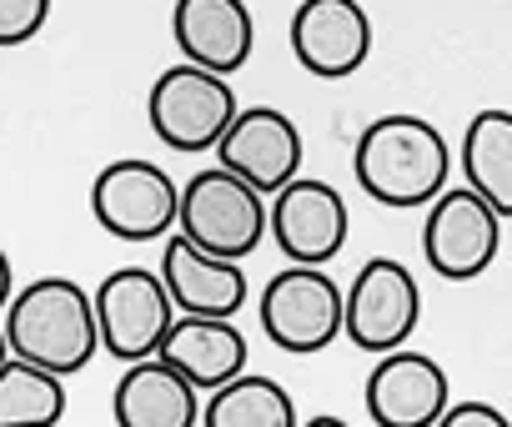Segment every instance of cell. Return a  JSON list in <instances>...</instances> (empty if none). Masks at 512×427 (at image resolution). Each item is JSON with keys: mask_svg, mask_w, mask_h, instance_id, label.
<instances>
[{"mask_svg": "<svg viewBox=\"0 0 512 427\" xmlns=\"http://www.w3.org/2000/svg\"><path fill=\"white\" fill-rule=\"evenodd\" d=\"M0 327H6L11 357L36 362V367L61 372V377L81 372L101 347L96 297L71 277H41V282L21 287Z\"/></svg>", "mask_w": 512, "mask_h": 427, "instance_id": "cell-1", "label": "cell"}, {"mask_svg": "<svg viewBox=\"0 0 512 427\" xmlns=\"http://www.w3.org/2000/svg\"><path fill=\"white\" fill-rule=\"evenodd\" d=\"M357 186L382 206H432L447 191V136L422 116H377L357 136Z\"/></svg>", "mask_w": 512, "mask_h": 427, "instance_id": "cell-2", "label": "cell"}, {"mask_svg": "<svg viewBox=\"0 0 512 427\" xmlns=\"http://www.w3.org/2000/svg\"><path fill=\"white\" fill-rule=\"evenodd\" d=\"M176 232L211 257L246 262L272 232V196L256 191L226 166H206L181 186V222Z\"/></svg>", "mask_w": 512, "mask_h": 427, "instance_id": "cell-3", "label": "cell"}, {"mask_svg": "<svg viewBox=\"0 0 512 427\" xmlns=\"http://www.w3.org/2000/svg\"><path fill=\"white\" fill-rule=\"evenodd\" d=\"M236 116H241V101H236L231 81L206 66H191V61L166 66L146 96V121H151L156 141H166L181 156L216 151Z\"/></svg>", "mask_w": 512, "mask_h": 427, "instance_id": "cell-4", "label": "cell"}, {"mask_svg": "<svg viewBox=\"0 0 512 427\" xmlns=\"http://www.w3.org/2000/svg\"><path fill=\"white\" fill-rule=\"evenodd\" d=\"M256 312H262V327L282 352L312 357L347 332V287H337L322 267L292 262L262 287Z\"/></svg>", "mask_w": 512, "mask_h": 427, "instance_id": "cell-5", "label": "cell"}, {"mask_svg": "<svg viewBox=\"0 0 512 427\" xmlns=\"http://www.w3.org/2000/svg\"><path fill=\"white\" fill-rule=\"evenodd\" d=\"M91 211L121 242H161L181 222V186L166 176V166L126 156V161H111L96 171Z\"/></svg>", "mask_w": 512, "mask_h": 427, "instance_id": "cell-6", "label": "cell"}, {"mask_svg": "<svg viewBox=\"0 0 512 427\" xmlns=\"http://www.w3.org/2000/svg\"><path fill=\"white\" fill-rule=\"evenodd\" d=\"M96 317H101V347L116 362H146L161 352L176 302L166 292V277L151 267H116L96 287Z\"/></svg>", "mask_w": 512, "mask_h": 427, "instance_id": "cell-7", "label": "cell"}, {"mask_svg": "<svg viewBox=\"0 0 512 427\" xmlns=\"http://www.w3.org/2000/svg\"><path fill=\"white\" fill-rule=\"evenodd\" d=\"M502 217L472 186H447L422 222V257L442 282H472L497 262Z\"/></svg>", "mask_w": 512, "mask_h": 427, "instance_id": "cell-8", "label": "cell"}, {"mask_svg": "<svg viewBox=\"0 0 512 427\" xmlns=\"http://www.w3.org/2000/svg\"><path fill=\"white\" fill-rule=\"evenodd\" d=\"M417 317H422V292H417V277L397 257H372L347 282V337L357 352L382 357V352L407 347V337L417 332Z\"/></svg>", "mask_w": 512, "mask_h": 427, "instance_id": "cell-9", "label": "cell"}, {"mask_svg": "<svg viewBox=\"0 0 512 427\" xmlns=\"http://www.w3.org/2000/svg\"><path fill=\"white\" fill-rule=\"evenodd\" d=\"M347 201L337 186L317 176H297L272 196V242L282 247L287 262L302 267H327L347 247Z\"/></svg>", "mask_w": 512, "mask_h": 427, "instance_id": "cell-10", "label": "cell"}, {"mask_svg": "<svg viewBox=\"0 0 512 427\" xmlns=\"http://www.w3.org/2000/svg\"><path fill=\"white\" fill-rule=\"evenodd\" d=\"M292 56L317 81H347L372 56V16L362 0H302L292 16Z\"/></svg>", "mask_w": 512, "mask_h": 427, "instance_id": "cell-11", "label": "cell"}, {"mask_svg": "<svg viewBox=\"0 0 512 427\" xmlns=\"http://www.w3.org/2000/svg\"><path fill=\"white\" fill-rule=\"evenodd\" d=\"M302 151H307V146H302V131H297V121H292L287 111H277V106H246V111L231 121V131L221 136L216 166L236 171V176L251 181L256 191L277 196L287 181H297Z\"/></svg>", "mask_w": 512, "mask_h": 427, "instance_id": "cell-12", "label": "cell"}, {"mask_svg": "<svg viewBox=\"0 0 512 427\" xmlns=\"http://www.w3.org/2000/svg\"><path fill=\"white\" fill-rule=\"evenodd\" d=\"M452 407L447 372L427 352H382L367 372V412L377 427H437Z\"/></svg>", "mask_w": 512, "mask_h": 427, "instance_id": "cell-13", "label": "cell"}, {"mask_svg": "<svg viewBox=\"0 0 512 427\" xmlns=\"http://www.w3.org/2000/svg\"><path fill=\"white\" fill-rule=\"evenodd\" d=\"M171 36L191 66H206L216 76H236L251 61L256 21L246 0H176Z\"/></svg>", "mask_w": 512, "mask_h": 427, "instance_id": "cell-14", "label": "cell"}, {"mask_svg": "<svg viewBox=\"0 0 512 427\" xmlns=\"http://www.w3.org/2000/svg\"><path fill=\"white\" fill-rule=\"evenodd\" d=\"M161 277H166V292H171L176 312H186V317H236L241 302H246V272H241V262L211 257L196 242H186L181 232L166 237Z\"/></svg>", "mask_w": 512, "mask_h": 427, "instance_id": "cell-15", "label": "cell"}, {"mask_svg": "<svg viewBox=\"0 0 512 427\" xmlns=\"http://www.w3.org/2000/svg\"><path fill=\"white\" fill-rule=\"evenodd\" d=\"M116 427H201V387H191L171 362H126L116 397Z\"/></svg>", "mask_w": 512, "mask_h": 427, "instance_id": "cell-16", "label": "cell"}, {"mask_svg": "<svg viewBox=\"0 0 512 427\" xmlns=\"http://www.w3.org/2000/svg\"><path fill=\"white\" fill-rule=\"evenodd\" d=\"M156 357L171 362L191 387L216 392V387H226L231 377L246 372V332L231 317H186L181 312Z\"/></svg>", "mask_w": 512, "mask_h": 427, "instance_id": "cell-17", "label": "cell"}, {"mask_svg": "<svg viewBox=\"0 0 512 427\" xmlns=\"http://www.w3.org/2000/svg\"><path fill=\"white\" fill-rule=\"evenodd\" d=\"M462 176L477 196H487V206L507 222L512 217V111L487 106L467 121L462 131Z\"/></svg>", "mask_w": 512, "mask_h": 427, "instance_id": "cell-18", "label": "cell"}, {"mask_svg": "<svg viewBox=\"0 0 512 427\" xmlns=\"http://www.w3.org/2000/svg\"><path fill=\"white\" fill-rule=\"evenodd\" d=\"M201 427H302L297 402L277 377L241 372L226 387L206 392L201 402Z\"/></svg>", "mask_w": 512, "mask_h": 427, "instance_id": "cell-19", "label": "cell"}, {"mask_svg": "<svg viewBox=\"0 0 512 427\" xmlns=\"http://www.w3.org/2000/svg\"><path fill=\"white\" fill-rule=\"evenodd\" d=\"M66 417V377L36 362H0V427H56Z\"/></svg>", "mask_w": 512, "mask_h": 427, "instance_id": "cell-20", "label": "cell"}, {"mask_svg": "<svg viewBox=\"0 0 512 427\" xmlns=\"http://www.w3.org/2000/svg\"><path fill=\"white\" fill-rule=\"evenodd\" d=\"M51 21V0H0V46H26Z\"/></svg>", "mask_w": 512, "mask_h": 427, "instance_id": "cell-21", "label": "cell"}, {"mask_svg": "<svg viewBox=\"0 0 512 427\" xmlns=\"http://www.w3.org/2000/svg\"><path fill=\"white\" fill-rule=\"evenodd\" d=\"M437 427H512V422H507V412L492 407V402H452V407L437 417Z\"/></svg>", "mask_w": 512, "mask_h": 427, "instance_id": "cell-22", "label": "cell"}, {"mask_svg": "<svg viewBox=\"0 0 512 427\" xmlns=\"http://www.w3.org/2000/svg\"><path fill=\"white\" fill-rule=\"evenodd\" d=\"M16 302V272H11V257H6V247H0V312H6Z\"/></svg>", "mask_w": 512, "mask_h": 427, "instance_id": "cell-23", "label": "cell"}, {"mask_svg": "<svg viewBox=\"0 0 512 427\" xmlns=\"http://www.w3.org/2000/svg\"><path fill=\"white\" fill-rule=\"evenodd\" d=\"M302 427H352V422H347V417H332V412H327V417H312V422H302Z\"/></svg>", "mask_w": 512, "mask_h": 427, "instance_id": "cell-24", "label": "cell"}, {"mask_svg": "<svg viewBox=\"0 0 512 427\" xmlns=\"http://www.w3.org/2000/svg\"><path fill=\"white\" fill-rule=\"evenodd\" d=\"M11 357V342H6V327H0V362H6Z\"/></svg>", "mask_w": 512, "mask_h": 427, "instance_id": "cell-25", "label": "cell"}]
</instances>
